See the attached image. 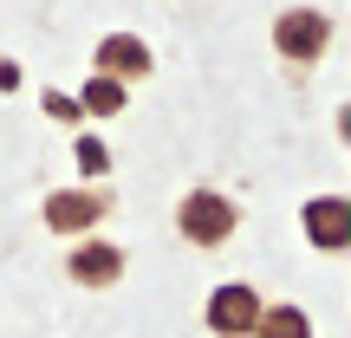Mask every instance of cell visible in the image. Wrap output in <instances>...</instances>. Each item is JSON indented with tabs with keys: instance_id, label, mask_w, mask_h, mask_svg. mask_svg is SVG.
Wrapping results in <instances>:
<instances>
[{
	"instance_id": "6da1fadb",
	"label": "cell",
	"mask_w": 351,
	"mask_h": 338,
	"mask_svg": "<svg viewBox=\"0 0 351 338\" xmlns=\"http://www.w3.org/2000/svg\"><path fill=\"white\" fill-rule=\"evenodd\" d=\"M176 228H182L189 248H221V241L241 228V208L221 195V189H189V195L176 202Z\"/></svg>"
},
{
	"instance_id": "7a4b0ae2",
	"label": "cell",
	"mask_w": 351,
	"mask_h": 338,
	"mask_svg": "<svg viewBox=\"0 0 351 338\" xmlns=\"http://www.w3.org/2000/svg\"><path fill=\"white\" fill-rule=\"evenodd\" d=\"M274 46H280V59H287V65H313L319 52L332 46V20L319 7H287L274 20Z\"/></svg>"
},
{
	"instance_id": "3957f363",
	"label": "cell",
	"mask_w": 351,
	"mask_h": 338,
	"mask_svg": "<svg viewBox=\"0 0 351 338\" xmlns=\"http://www.w3.org/2000/svg\"><path fill=\"white\" fill-rule=\"evenodd\" d=\"M202 319H208L215 338H254V326H261V293L247 280H221L208 293V306H202Z\"/></svg>"
},
{
	"instance_id": "277c9868",
	"label": "cell",
	"mask_w": 351,
	"mask_h": 338,
	"mask_svg": "<svg viewBox=\"0 0 351 338\" xmlns=\"http://www.w3.org/2000/svg\"><path fill=\"white\" fill-rule=\"evenodd\" d=\"M104 215H111V195H104V189H52L46 195V228L52 234H78L85 241Z\"/></svg>"
},
{
	"instance_id": "5b68a950",
	"label": "cell",
	"mask_w": 351,
	"mask_h": 338,
	"mask_svg": "<svg viewBox=\"0 0 351 338\" xmlns=\"http://www.w3.org/2000/svg\"><path fill=\"white\" fill-rule=\"evenodd\" d=\"M300 228H306V241L326 248V254L351 248V202H345V195H313V202L300 208Z\"/></svg>"
},
{
	"instance_id": "8992f818",
	"label": "cell",
	"mask_w": 351,
	"mask_h": 338,
	"mask_svg": "<svg viewBox=\"0 0 351 338\" xmlns=\"http://www.w3.org/2000/svg\"><path fill=\"white\" fill-rule=\"evenodd\" d=\"M150 72H156V59H150V46L137 33H104L98 39V78L130 85V78H150Z\"/></svg>"
},
{
	"instance_id": "52a82bcc",
	"label": "cell",
	"mask_w": 351,
	"mask_h": 338,
	"mask_svg": "<svg viewBox=\"0 0 351 338\" xmlns=\"http://www.w3.org/2000/svg\"><path fill=\"white\" fill-rule=\"evenodd\" d=\"M65 274H72L78 287H117V280H124V254L91 234V241H78V248L65 254Z\"/></svg>"
},
{
	"instance_id": "ba28073f",
	"label": "cell",
	"mask_w": 351,
	"mask_h": 338,
	"mask_svg": "<svg viewBox=\"0 0 351 338\" xmlns=\"http://www.w3.org/2000/svg\"><path fill=\"white\" fill-rule=\"evenodd\" d=\"M254 338H313V319H306L300 306H261Z\"/></svg>"
},
{
	"instance_id": "9c48e42d",
	"label": "cell",
	"mask_w": 351,
	"mask_h": 338,
	"mask_svg": "<svg viewBox=\"0 0 351 338\" xmlns=\"http://www.w3.org/2000/svg\"><path fill=\"white\" fill-rule=\"evenodd\" d=\"M78 104H85L91 117H117V111H124V85H117V78H85Z\"/></svg>"
},
{
	"instance_id": "30bf717a",
	"label": "cell",
	"mask_w": 351,
	"mask_h": 338,
	"mask_svg": "<svg viewBox=\"0 0 351 338\" xmlns=\"http://www.w3.org/2000/svg\"><path fill=\"white\" fill-rule=\"evenodd\" d=\"M78 169H85V176H104V169H111V150H104L98 137H78Z\"/></svg>"
},
{
	"instance_id": "8fae6325",
	"label": "cell",
	"mask_w": 351,
	"mask_h": 338,
	"mask_svg": "<svg viewBox=\"0 0 351 338\" xmlns=\"http://www.w3.org/2000/svg\"><path fill=\"white\" fill-rule=\"evenodd\" d=\"M0 91H20V65L13 59H0Z\"/></svg>"
}]
</instances>
